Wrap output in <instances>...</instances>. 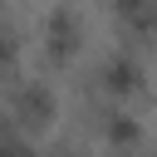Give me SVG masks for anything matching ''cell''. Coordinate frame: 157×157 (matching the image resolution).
Returning <instances> with one entry per match:
<instances>
[{
    "label": "cell",
    "mask_w": 157,
    "mask_h": 157,
    "mask_svg": "<svg viewBox=\"0 0 157 157\" xmlns=\"http://www.w3.org/2000/svg\"><path fill=\"white\" fill-rule=\"evenodd\" d=\"M147 88H152L147 59H142V49H132V44L103 49V54L88 64V74H83V98H88V103H123V108H132L137 98H147Z\"/></svg>",
    "instance_id": "cell-1"
},
{
    "label": "cell",
    "mask_w": 157,
    "mask_h": 157,
    "mask_svg": "<svg viewBox=\"0 0 157 157\" xmlns=\"http://www.w3.org/2000/svg\"><path fill=\"white\" fill-rule=\"evenodd\" d=\"M0 103H5V123L20 137H44L59 123V88L39 74H10L0 78Z\"/></svg>",
    "instance_id": "cell-2"
},
{
    "label": "cell",
    "mask_w": 157,
    "mask_h": 157,
    "mask_svg": "<svg viewBox=\"0 0 157 157\" xmlns=\"http://www.w3.org/2000/svg\"><path fill=\"white\" fill-rule=\"evenodd\" d=\"M34 44L44 69H74L88 49V10L78 0H49L34 25Z\"/></svg>",
    "instance_id": "cell-3"
},
{
    "label": "cell",
    "mask_w": 157,
    "mask_h": 157,
    "mask_svg": "<svg viewBox=\"0 0 157 157\" xmlns=\"http://www.w3.org/2000/svg\"><path fill=\"white\" fill-rule=\"evenodd\" d=\"M88 128H93V137H98L108 152H118V157H128V152H137V147L147 142L142 118H137L132 108H123V103H88Z\"/></svg>",
    "instance_id": "cell-4"
},
{
    "label": "cell",
    "mask_w": 157,
    "mask_h": 157,
    "mask_svg": "<svg viewBox=\"0 0 157 157\" xmlns=\"http://www.w3.org/2000/svg\"><path fill=\"white\" fill-rule=\"evenodd\" d=\"M123 44H157V0H103Z\"/></svg>",
    "instance_id": "cell-5"
},
{
    "label": "cell",
    "mask_w": 157,
    "mask_h": 157,
    "mask_svg": "<svg viewBox=\"0 0 157 157\" xmlns=\"http://www.w3.org/2000/svg\"><path fill=\"white\" fill-rule=\"evenodd\" d=\"M20 54H25V39H20L15 20H10L5 10H0V78L20 74Z\"/></svg>",
    "instance_id": "cell-6"
}]
</instances>
